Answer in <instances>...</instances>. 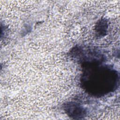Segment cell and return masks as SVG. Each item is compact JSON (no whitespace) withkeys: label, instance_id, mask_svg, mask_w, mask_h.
<instances>
[{"label":"cell","instance_id":"1","mask_svg":"<svg viewBox=\"0 0 120 120\" xmlns=\"http://www.w3.org/2000/svg\"><path fill=\"white\" fill-rule=\"evenodd\" d=\"M101 63L82 66V86L88 93L97 97L107 95L118 86V72L112 67Z\"/></svg>","mask_w":120,"mask_h":120},{"label":"cell","instance_id":"2","mask_svg":"<svg viewBox=\"0 0 120 120\" xmlns=\"http://www.w3.org/2000/svg\"><path fill=\"white\" fill-rule=\"evenodd\" d=\"M72 56L79 60L82 66L101 63L104 60V57L100 52L98 50L91 48L76 47L71 51Z\"/></svg>","mask_w":120,"mask_h":120},{"label":"cell","instance_id":"3","mask_svg":"<svg viewBox=\"0 0 120 120\" xmlns=\"http://www.w3.org/2000/svg\"><path fill=\"white\" fill-rule=\"evenodd\" d=\"M64 109L69 116L75 119H82L86 115V110L77 103H68L65 105Z\"/></svg>","mask_w":120,"mask_h":120},{"label":"cell","instance_id":"4","mask_svg":"<svg viewBox=\"0 0 120 120\" xmlns=\"http://www.w3.org/2000/svg\"><path fill=\"white\" fill-rule=\"evenodd\" d=\"M107 29V23L105 19L101 20L96 26V32L98 36L102 37L106 33Z\"/></svg>","mask_w":120,"mask_h":120}]
</instances>
